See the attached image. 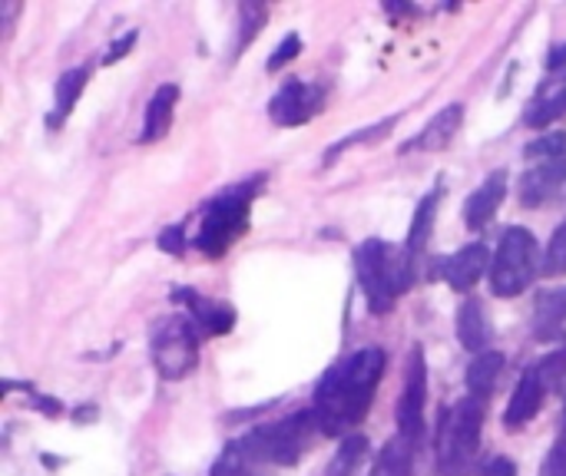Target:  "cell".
I'll return each mask as SVG.
<instances>
[{
  "instance_id": "obj_16",
  "label": "cell",
  "mask_w": 566,
  "mask_h": 476,
  "mask_svg": "<svg viewBox=\"0 0 566 476\" xmlns=\"http://www.w3.org/2000/svg\"><path fill=\"white\" fill-rule=\"evenodd\" d=\"M566 331V285L564 288H544L534 298V318L531 335L537 341H557Z\"/></svg>"
},
{
  "instance_id": "obj_10",
  "label": "cell",
  "mask_w": 566,
  "mask_h": 476,
  "mask_svg": "<svg viewBox=\"0 0 566 476\" xmlns=\"http://www.w3.org/2000/svg\"><path fill=\"white\" fill-rule=\"evenodd\" d=\"M554 388H551V381L541 374V368L534 364V368H527L524 374H521V381H517V388H514V394H511V401H507V411H504V427L507 431H521V427H527L537 414H541V408H544V401H547V394H551Z\"/></svg>"
},
{
  "instance_id": "obj_1",
  "label": "cell",
  "mask_w": 566,
  "mask_h": 476,
  "mask_svg": "<svg viewBox=\"0 0 566 476\" xmlns=\"http://www.w3.org/2000/svg\"><path fill=\"white\" fill-rule=\"evenodd\" d=\"M388 355L381 348H361L332 364L315 384L312 414L328 437H348L371 411L378 384L385 378Z\"/></svg>"
},
{
  "instance_id": "obj_33",
  "label": "cell",
  "mask_w": 566,
  "mask_h": 476,
  "mask_svg": "<svg viewBox=\"0 0 566 476\" xmlns=\"http://www.w3.org/2000/svg\"><path fill=\"white\" fill-rule=\"evenodd\" d=\"M136 40H139V33H136V30H126V33H123V36H119V40H116V43L106 50L103 63H119V60H123V56H126V53L136 46Z\"/></svg>"
},
{
  "instance_id": "obj_5",
  "label": "cell",
  "mask_w": 566,
  "mask_h": 476,
  "mask_svg": "<svg viewBox=\"0 0 566 476\" xmlns=\"http://www.w3.org/2000/svg\"><path fill=\"white\" fill-rule=\"evenodd\" d=\"M315 434H318L315 414L312 411H298V414L282 417L275 424H262V427H255L245 437H249L252 451L259 454V461L265 467H295L308 454Z\"/></svg>"
},
{
  "instance_id": "obj_4",
  "label": "cell",
  "mask_w": 566,
  "mask_h": 476,
  "mask_svg": "<svg viewBox=\"0 0 566 476\" xmlns=\"http://www.w3.org/2000/svg\"><path fill=\"white\" fill-rule=\"evenodd\" d=\"M259 186H262V179H249V182L229 186L226 192H219L206 205L199 232H196V248L202 255L219 258V255H226L239 242V235L249 229L252 199L259 195Z\"/></svg>"
},
{
  "instance_id": "obj_25",
  "label": "cell",
  "mask_w": 566,
  "mask_h": 476,
  "mask_svg": "<svg viewBox=\"0 0 566 476\" xmlns=\"http://www.w3.org/2000/svg\"><path fill=\"white\" fill-rule=\"evenodd\" d=\"M395 123H398V116H388V119H381V123H375V126H368V129H358V133L338 139V142L325 152V166H332L342 152H348V149H355V146H361V142H378L381 136H388V133L395 129Z\"/></svg>"
},
{
  "instance_id": "obj_9",
  "label": "cell",
  "mask_w": 566,
  "mask_h": 476,
  "mask_svg": "<svg viewBox=\"0 0 566 476\" xmlns=\"http://www.w3.org/2000/svg\"><path fill=\"white\" fill-rule=\"evenodd\" d=\"M424 401H428V364L421 348L411 351L408 371H405V391L398 401V437L418 444L424 427Z\"/></svg>"
},
{
  "instance_id": "obj_18",
  "label": "cell",
  "mask_w": 566,
  "mask_h": 476,
  "mask_svg": "<svg viewBox=\"0 0 566 476\" xmlns=\"http://www.w3.org/2000/svg\"><path fill=\"white\" fill-rule=\"evenodd\" d=\"M176 103H179V86L176 83H163L149 103H146V119H143V142H156L169 133L172 116H176Z\"/></svg>"
},
{
  "instance_id": "obj_29",
  "label": "cell",
  "mask_w": 566,
  "mask_h": 476,
  "mask_svg": "<svg viewBox=\"0 0 566 476\" xmlns=\"http://www.w3.org/2000/svg\"><path fill=\"white\" fill-rule=\"evenodd\" d=\"M239 20H242V43L235 46V53H242L255 40L259 27H265V20H269V10L262 3H242L239 7Z\"/></svg>"
},
{
  "instance_id": "obj_20",
  "label": "cell",
  "mask_w": 566,
  "mask_h": 476,
  "mask_svg": "<svg viewBox=\"0 0 566 476\" xmlns=\"http://www.w3.org/2000/svg\"><path fill=\"white\" fill-rule=\"evenodd\" d=\"M262 470H265V464L252 451L249 437H239V441L226 444V451L212 464L209 476H262Z\"/></svg>"
},
{
  "instance_id": "obj_35",
  "label": "cell",
  "mask_w": 566,
  "mask_h": 476,
  "mask_svg": "<svg viewBox=\"0 0 566 476\" xmlns=\"http://www.w3.org/2000/svg\"><path fill=\"white\" fill-rule=\"evenodd\" d=\"M547 63H551V66H566V43L551 50V60H547Z\"/></svg>"
},
{
  "instance_id": "obj_11",
  "label": "cell",
  "mask_w": 566,
  "mask_h": 476,
  "mask_svg": "<svg viewBox=\"0 0 566 476\" xmlns=\"http://www.w3.org/2000/svg\"><path fill=\"white\" fill-rule=\"evenodd\" d=\"M172 298L186 308V315L192 318V325L202 328V331L212 335V338L229 335L232 325H235V311H232L226 302H216V298H209V295H199L196 288H176Z\"/></svg>"
},
{
  "instance_id": "obj_32",
  "label": "cell",
  "mask_w": 566,
  "mask_h": 476,
  "mask_svg": "<svg viewBox=\"0 0 566 476\" xmlns=\"http://www.w3.org/2000/svg\"><path fill=\"white\" fill-rule=\"evenodd\" d=\"M159 248L169 255H179L186 248V229L182 225H169L166 232H159Z\"/></svg>"
},
{
  "instance_id": "obj_26",
  "label": "cell",
  "mask_w": 566,
  "mask_h": 476,
  "mask_svg": "<svg viewBox=\"0 0 566 476\" xmlns=\"http://www.w3.org/2000/svg\"><path fill=\"white\" fill-rule=\"evenodd\" d=\"M560 116H566V86H560L551 96H541L531 109H527V126L534 129H547L551 123H557Z\"/></svg>"
},
{
  "instance_id": "obj_31",
  "label": "cell",
  "mask_w": 566,
  "mask_h": 476,
  "mask_svg": "<svg viewBox=\"0 0 566 476\" xmlns=\"http://www.w3.org/2000/svg\"><path fill=\"white\" fill-rule=\"evenodd\" d=\"M541 476H566V434L551 447V454L541 467Z\"/></svg>"
},
{
  "instance_id": "obj_28",
  "label": "cell",
  "mask_w": 566,
  "mask_h": 476,
  "mask_svg": "<svg viewBox=\"0 0 566 476\" xmlns=\"http://www.w3.org/2000/svg\"><path fill=\"white\" fill-rule=\"evenodd\" d=\"M547 278H560L566 275V219L554 229L551 242H547V252H544V268H541Z\"/></svg>"
},
{
  "instance_id": "obj_7",
  "label": "cell",
  "mask_w": 566,
  "mask_h": 476,
  "mask_svg": "<svg viewBox=\"0 0 566 476\" xmlns=\"http://www.w3.org/2000/svg\"><path fill=\"white\" fill-rule=\"evenodd\" d=\"M149 355L163 381H182L199 364V338L189 315L159 318L149 338Z\"/></svg>"
},
{
  "instance_id": "obj_17",
  "label": "cell",
  "mask_w": 566,
  "mask_h": 476,
  "mask_svg": "<svg viewBox=\"0 0 566 476\" xmlns=\"http://www.w3.org/2000/svg\"><path fill=\"white\" fill-rule=\"evenodd\" d=\"M458 338H461V345H464L474 358L484 355V351H491L494 325H491V315H488L484 302L468 298V302L458 308Z\"/></svg>"
},
{
  "instance_id": "obj_13",
  "label": "cell",
  "mask_w": 566,
  "mask_h": 476,
  "mask_svg": "<svg viewBox=\"0 0 566 476\" xmlns=\"http://www.w3.org/2000/svg\"><path fill=\"white\" fill-rule=\"evenodd\" d=\"M566 195V159L557 162H541L521 176V202L524 205H547L554 199Z\"/></svg>"
},
{
  "instance_id": "obj_27",
  "label": "cell",
  "mask_w": 566,
  "mask_h": 476,
  "mask_svg": "<svg viewBox=\"0 0 566 476\" xmlns=\"http://www.w3.org/2000/svg\"><path fill=\"white\" fill-rule=\"evenodd\" d=\"M524 156L534 159L537 166H541V162L566 159V133H544V136H537L534 142L524 146Z\"/></svg>"
},
{
  "instance_id": "obj_34",
  "label": "cell",
  "mask_w": 566,
  "mask_h": 476,
  "mask_svg": "<svg viewBox=\"0 0 566 476\" xmlns=\"http://www.w3.org/2000/svg\"><path fill=\"white\" fill-rule=\"evenodd\" d=\"M484 476H517V464L507 461V457H494V461L484 467Z\"/></svg>"
},
{
  "instance_id": "obj_19",
  "label": "cell",
  "mask_w": 566,
  "mask_h": 476,
  "mask_svg": "<svg viewBox=\"0 0 566 476\" xmlns=\"http://www.w3.org/2000/svg\"><path fill=\"white\" fill-rule=\"evenodd\" d=\"M504 368H507V358H504L501 351H484V355H478V358L471 361V368H468V394L488 404V401L494 398L497 384H501Z\"/></svg>"
},
{
  "instance_id": "obj_24",
  "label": "cell",
  "mask_w": 566,
  "mask_h": 476,
  "mask_svg": "<svg viewBox=\"0 0 566 476\" xmlns=\"http://www.w3.org/2000/svg\"><path fill=\"white\" fill-rule=\"evenodd\" d=\"M86 80H90L86 66L66 70V73L60 76V83H56V109H53V116H50V126H60V123L70 116V109L76 106V99H80V93H83V86H86Z\"/></svg>"
},
{
  "instance_id": "obj_2",
  "label": "cell",
  "mask_w": 566,
  "mask_h": 476,
  "mask_svg": "<svg viewBox=\"0 0 566 476\" xmlns=\"http://www.w3.org/2000/svg\"><path fill=\"white\" fill-rule=\"evenodd\" d=\"M415 268L418 265L411 262V255L385 239H368L355 252L358 285L375 315H388L398 305V298L415 285Z\"/></svg>"
},
{
  "instance_id": "obj_14",
  "label": "cell",
  "mask_w": 566,
  "mask_h": 476,
  "mask_svg": "<svg viewBox=\"0 0 566 476\" xmlns=\"http://www.w3.org/2000/svg\"><path fill=\"white\" fill-rule=\"evenodd\" d=\"M461 123H464V103L444 106L411 142H405V152H444L461 133Z\"/></svg>"
},
{
  "instance_id": "obj_6",
  "label": "cell",
  "mask_w": 566,
  "mask_h": 476,
  "mask_svg": "<svg viewBox=\"0 0 566 476\" xmlns=\"http://www.w3.org/2000/svg\"><path fill=\"white\" fill-rule=\"evenodd\" d=\"M537 239L531 229L511 225L501 235L497 255L491 262V288L501 298H517L531 288L534 275H537Z\"/></svg>"
},
{
  "instance_id": "obj_21",
  "label": "cell",
  "mask_w": 566,
  "mask_h": 476,
  "mask_svg": "<svg viewBox=\"0 0 566 476\" xmlns=\"http://www.w3.org/2000/svg\"><path fill=\"white\" fill-rule=\"evenodd\" d=\"M438 205H441V186H434L421 202H418V212L411 219V229H408V242H405V252L411 255V262L418 265L428 239H431V229H434V219H438Z\"/></svg>"
},
{
  "instance_id": "obj_12",
  "label": "cell",
  "mask_w": 566,
  "mask_h": 476,
  "mask_svg": "<svg viewBox=\"0 0 566 476\" xmlns=\"http://www.w3.org/2000/svg\"><path fill=\"white\" fill-rule=\"evenodd\" d=\"M507 195V169H494L464 202V225L471 232H481L494 222L501 202Z\"/></svg>"
},
{
  "instance_id": "obj_8",
  "label": "cell",
  "mask_w": 566,
  "mask_h": 476,
  "mask_svg": "<svg viewBox=\"0 0 566 476\" xmlns=\"http://www.w3.org/2000/svg\"><path fill=\"white\" fill-rule=\"evenodd\" d=\"M325 106V86L312 80H285L269 103L275 126H305Z\"/></svg>"
},
{
  "instance_id": "obj_3",
  "label": "cell",
  "mask_w": 566,
  "mask_h": 476,
  "mask_svg": "<svg viewBox=\"0 0 566 476\" xmlns=\"http://www.w3.org/2000/svg\"><path fill=\"white\" fill-rule=\"evenodd\" d=\"M484 414L488 404L478 398L454 401L438 424V470L441 476H471L478 470L481 457V434H484Z\"/></svg>"
},
{
  "instance_id": "obj_15",
  "label": "cell",
  "mask_w": 566,
  "mask_h": 476,
  "mask_svg": "<svg viewBox=\"0 0 566 476\" xmlns=\"http://www.w3.org/2000/svg\"><path fill=\"white\" fill-rule=\"evenodd\" d=\"M491 272V252L484 242H471L444 262V282L454 292H471Z\"/></svg>"
},
{
  "instance_id": "obj_30",
  "label": "cell",
  "mask_w": 566,
  "mask_h": 476,
  "mask_svg": "<svg viewBox=\"0 0 566 476\" xmlns=\"http://www.w3.org/2000/svg\"><path fill=\"white\" fill-rule=\"evenodd\" d=\"M298 53H302V36H298V33H285L282 43H279V46L272 50V56H269V70L279 73V70H282L285 63H292Z\"/></svg>"
},
{
  "instance_id": "obj_22",
  "label": "cell",
  "mask_w": 566,
  "mask_h": 476,
  "mask_svg": "<svg viewBox=\"0 0 566 476\" xmlns=\"http://www.w3.org/2000/svg\"><path fill=\"white\" fill-rule=\"evenodd\" d=\"M415 474V444L405 437H395L385 444V451L375 461L371 476H411Z\"/></svg>"
},
{
  "instance_id": "obj_23",
  "label": "cell",
  "mask_w": 566,
  "mask_h": 476,
  "mask_svg": "<svg viewBox=\"0 0 566 476\" xmlns=\"http://www.w3.org/2000/svg\"><path fill=\"white\" fill-rule=\"evenodd\" d=\"M365 457H368V437L365 434H348V437H342L325 476H355L358 467L365 464Z\"/></svg>"
}]
</instances>
